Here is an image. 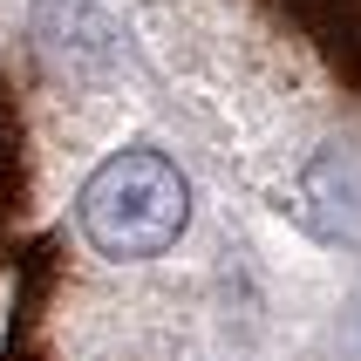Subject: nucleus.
I'll list each match as a JSON object with an SVG mask.
<instances>
[{
    "label": "nucleus",
    "instance_id": "nucleus-1",
    "mask_svg": "<svg viewBox=\"0 0 361 361\" xmlns=\"http://www.w3.org/2000/svg\"><path fill=\"white\" fill-rule=\"evenodd\" d=\"M75 219H82V239L102 259H157L191 225V184L164 150L137 143V150H116L89 171Z\"/></svg>",
    "mask_w": 361,
    "mask_h": 361
}]
</instances>
